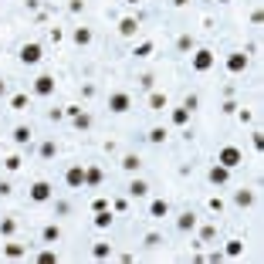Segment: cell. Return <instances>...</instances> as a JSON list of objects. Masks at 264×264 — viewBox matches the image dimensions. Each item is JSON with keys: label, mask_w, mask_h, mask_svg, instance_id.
I'll list each match as a JSON object with an SVG mask.
<instances>
[{"label": "cell", "mask_w": 264, "mask_h": 264, "mask_svg": "<svg viewBox=\"0 0 264 264\" xmlns=\"http://www.w3.org/2000/svg\"><path fill=\"white\" fill-rule=\"evenodd\" d=\"M217 65V55L210 51V48H193V55H190V68L197 71V75H203Z\"/></svg>", "instance_id": "6da1fadb"}, {"label": "cell", "mask_w": 264, "mask_h": 264, "mask_svg": "<svg viewBox=\"0 0 264 264\" xmlns=\"http://www.w3.org/2000/svg\"><path fill=\"white\" fill-rule=\"evenodd\" d=\"M217 163H220V166H227V170H237V166L244 163V152L237 149V146H224V149L217 152Z\"/></svg>", "instance_id": "7a4b0ae2"}, {"label": "cell", "mask_w": 264, "mask_h": 264, "mask_svg": "<svg viewBox=\"0 0 264 264\" xmlns=\"http://www.w3.org/2000/svg\"><path fill=\"white\" fill-rule=\"evenodd\" d=\"M17 58H20V61H24V65H38L41 58H44V48H41L38 41H27V44H20Z\"/></svg>", "instance_id": "3957f363"}, {"label": "cell", "mask_w": 264, "mask_h": 264, "mask_svg": "<svg viewBox=\"0 0 264 264\" xmlns=\"http://www.w3.org/2000/svg\"><path fill=\"white\" fill-rule=\"evenodd\" d=\"M27 197H31L34 203H48L55 193H51V183H48V180H34V183H31V190H27Z\"/></svg>", "instance_id": "277c9868"}, {"label": "cell", "mask_w": 264, "mask_h": 264, "mask_svg": "<svg viewBox=\"0 0 264 264\" xmlns=\"http://www.w3.org/2000/svg\"><path fill=\"white\" fill-rule=\"evenodd\" d=\"M224 65H227V71H230V75H241V71H247V65H251V58H247L244 51H230Z\"/></svg>", "instance_id": "5b68a950"}, {"label": "cell", "mask_w": 264, "mask_h": 264, "mask_svg": "<svg viewBox=\"0 0 264 264\" xmlns=\"http://www.w3.org/2000/svg\"><path fill=\"white\" fill-rule=\"evenodd\" d=\"M129 109H132V98L126 92H112L109 95V112L122 115V112H129Z\"/></svg>", "instance_id": "8992f818"}, {"label": "cell", "mask_w": 264, "mask_h": 264, "mask_svg": "<svg viewBox=\"0 0 264 264\" xmlns=\"http://www.w3.org/2000/svg\"><path fill=\"white\" fill-rule=\"evenodd\" d=\"M65 183H68L71 190H81L85 187V166H81V163L68 166V170H65Z\"/></svg>", "instance_id": "52a82bcc"}, {"label": "cell", "mask_w": 264, "mask_h": 264, "mask_svg": "<svg viewBox=\"0 0 264 264\" xmlns=\"http://www.w3.org/2000/svg\"><path fill=\"white\" fill-rule=\"evenodd\" d=\"M34 95H38V98L55 95V78H51V75H38V78H34Z\"/></svg>", "instance_id": "ba28073f"}, {"label": "cell", "mask_w": 264, "mask_h": 264, "mask_svg": "<svg viewBox=\"0 0 264 264\" xmlns=\"http://www.w3.org/2000/svg\"><path fill=\"white\" fill-rule=\"evenodd\" d=\"M207 176H210V183H213V187H227V183H230V170L220 166V163H213Z\"/></svg>", "instance_id": "9c48e42d"}, {"label": "cell", "mask_w": 264, "mask_h": 264, "mask_svg": "<svg viewBox=\"0 0 264 264\" xmlns=\"http://www.w3.org/2000/svg\"><path fill=\"white\" fill-rule=\"evenodd\" d=\"M102 180H105V173H102V166H85V187H102Z\"/></svg>", "instance_id": "30bf717a"}, {"label": "cell", "mask_w": 264, "mask_h": 264, "mask_svg": "<svg viewBox=\"0 0 264 264\" xmlns=\"http://www.w3.org/2000/svg\"><path fill=\"white\" fill-rule=\"evenodd\" d=\"M112 210H98V213H95L92 217V224H95V230H109V227H112Z\"/></svg>", "instance_id": "8fae6325"}, {"label": "cell", "mask_w": 264, "mask_h": 264, "mask_svg": "<svg viewBox=\"0 0 264 264\" xmlns=\"http://www.w3.org/2000/svg\"><path fill=\"white\" fill-rule=\"evenodd\" d=\"M234 203L244 210V207H251L254 203V190H247V187H241V190H234Z\"/></svg>", "instance_id": "7c38bea8"}, {"label": "cell", "mask_w": 264, "mask_h": 264, "mask_svg": "<svg viewBox=\"0 0 264 264\" xmlns=\"http://www.w3.org/2000/svg\"><path fill=\"white\" fill-rule=\"evenodd\" d=\"M41 241H44V244H58V241H61V227L58 224L41 227Z\"/></svg>", "instance_id": "4fadbf2b"}, {"label": "cell", "mask_w": 264, "mask_h": 264, "mask_svg": "<svg viewBox=\"0 0 264 264\" xmlns=\"http://www.w3.org/2000/svg\"><path fill=\"white\" fill-rule=\"evenodd\" d=\"M135 31H139V20L135 17H122L119 20V34H122V38H135Z\"/></svg>", "instance_id": "5bb4252c"}, {"label": "cell", "mask_w": 264, "mask_h": 264, "mask_svg": "<svg viewBox=\"0 0 264 264\" xmlns=\"http://www.w3.org/2000/svg\"><path fill=\"white\" fill-rule=\"evenodd\" d=\"M92 258H95V261H109V258H112V244H109V241L92 244Z\"/></svg>", "instance_id": "9a60e30c"}, {"label": "cell", "mask_w": 264, "mask_h": 264, "mask_svg": "<svg viewBox=\"0 0 264 264\" xmlns=\"http://www.w3.org/2000/svg\"><path fill=\"white\" fill-rule=\"evenodd\" d=\"M241 254H244V241H241V237L227 241V247H224V258H241Z\"/></svg>", "instance_id": "2e32d148"}, {"label": "cell", "mask_w": 264, "mask_h": 264, "mask_svg": "<svg viewBox=\"0 0 264 264\" xmlns=\"http://www.w3.org/2000/svg\"><path fill=\"white\" fill-rule=\"evenodd\" d=\"M119 166H122L126 173H135L139 166H142V159H139L135 152H129V156H122V163H119Z\"/></svg>", "instance_id": "e0dca14e"}, {"label": "cell", "mask_w": 264, "mask_h": 264, "mask_svg": "<svg viewBox=\"0 0 264 264\" xmlns=\"http://www.w3.org/2000/svg\"><path fill=\"white\" fill-rule=\"evenodd\" d=\"M146 193H149V183H146V180H132L129 183V197L139 200V197H146Z\"/></svg>", "instance_id": "ac0fdd59"}, {"label": "cell", "mask_w": 264, "mask_h": 264, "mask_svg": "<svg viewBox=\"0 0 264 264\" xmlns=\"http://www.w3.org/2000/svg\"><path fill=\"white\" fill-rule=\"evenodd\" d=\"M166 213H170V203H166V200H152L149 203V217L159 220V217H166Z\"/></svg>", "instance_id": "d6986e66"}, {"label": "cell", "mask_w": 264, "mask_h": 264, "mask_svg": "<svg viewBox=\"0 0 264 264\" xmlns=\"http://www.w3.org/2000/svg\"><path fill=\"white\" fill-rule=\"evenodd\" d=\"M31 135H34L31 126H17V129H14V142H17V146H27V142H31Z\"/></svg>", "instance_id": "ffe728a7"}, {"label": "cell", "mask_w": 264, "mask_h": 264, "mask_svg": "<svg viewBox=\"0 0 264 264\" xmlns=\"http://www.w3.org/2000/svg\"><path fill=\"white\" fill-rule=\"evenodd\" d=\"M193 227H197V213H183V217H180V220H176V230H183V234H187V230H193Z\"/></svg>", "instance_id": "44dd1931"}, {"label": "cell", "mask_w": 264, "mask_h": 264, "mask_svg": "<svg viewBox=\"0 0 264 264\" xmlns=\"http://www.w3.org/2000/svg\"><path fill=\"white\" fill-rule=\"evenodd\" d=\"M71 38H75L78 48H85V44H92V31H88V27H75V34H71Z\"/></svg>", "instance_id": "7402d4cb"}, {"label": "cell", "mask_w": 264, "mask_h": 264, "mask_svg": "<svg viewBox=\"0 0 264 264\" xmlns=\"http://www.w3.org/2000/svg\"><path fill=\"white\" fill-rule=\"evenodd\" d=\"M24 254H27V251H24L20 244H3V258H10V261H20Z\"/></svg>", "instance_id": "603a6c76"}, {"label": "cell", "mask_w": 264, "mask_h": 264, "mask_svg": "<svg viewBox=\"0 0 264 264\" xmlns=\"http://www.w3.org/2000/svg\"><path fill=\"white\" fill-rule=\"evenodd\" d=\"M170 119H173V126H187V122H190V109L180 105V109H173V112H170Z\"/></svg>", "instance_id": "cb8c5ba5"}, {"label": "cell", "mask_w": 264, "mask_h": 264, "mask_svg": "<svg viewBox=\"0 0 264 264\" xmlns=\"http://www.w3.org/2000/svg\"><path fill=\"white\" fill-rule=\"evenodd\" d=\"M149 109H152V112H163V109H166V95L149 92Z\"/></svg>", "instance_id": "d4e9b609"}, {"label": "cell", "mask_w": 264, "mask_h": 264, "mask_svg": "<svg viewBox=\"0 0 264 264\" xmlns=\"http://www.w3.org/2000/svg\"><path fill=\"white\" fill-rule=\"evenodd\" d=\"M166 135H170V132L163 129V126H156V129H149V135H146V139H149L152 146H159V142H166Z\"/></svg>", "instance_id": "484cf974"}, {"label": "cell", "mask_w": 264, "mask_h": 264, "mask_svg": "<svg viewBox=\"0 0 264 264\" xmlns=\"http://www.w3.org/2000/svg\"><path fill=\"white\" fill-rule=\"evenodd\" d=\"M38 152H41V159H55V156H58V146L48 139V142H41V146H38Z\"/></svg>", "instance_id": "4316f807"}, {"label": "cell", "mask_w": 264, "mask_h": 264, "mask_svg": "<svg viewBox=\"0 0 264 264\" xmlns=\"http://www.w3.org/2000/svg\"><path fill=\"white\" fill-rule=\"evenodd\" d=\"M20 166H24V159H20L17 152H14V156H7V159H3V170H7V173H17Z\"/></svg>", "instance_id": "83f0119b"}, {"label": "cell", "mask_w": 264, "mask_h": 264, "mask_svg": "<svg viewBox=\"0 0 264 264\" xmlns=\"http://www.w3.org/2000/svg\"><path fill=\"white\" fill-rule=\"evenodd\" d=\"M152 51H156V44H152V41H142V44H135V51H132V55H135V58H149Z\"/></svg>", "instance_id": "f1b7e54d"}, {"label": "cell", "mask_w": 264, "mask_h": 264, "mask_svg": "<svg viewBox=\"0 0 264 264\" xmlns=\"http://www.w3.org/2000/svg\"><path fill=\"white\" fill-rule=\"evenodd\" d=\"M176 48H180V51L187 55V51H193V48H197V41L190 38V34H180V38H176Z\"/></svg>", "instance_id": "f546056e"}, {"label": "cell", "mask_w": 264, "mask_h": 264, "mask_svg": "<svg viewBox=\"0 0 264 264\" xmlns=\"http://www.w3.org/2000/svg\"><path fill=\"white\" fill-rule=\"evenodd\" d=\"M14 230H17V220H14V217H3V220H0V234H3V237H10Z\"/></svg>", "instance_id": "4dcf8cb0"}, {"label": "cell", "mask_w": 264, "mask_h": 264, "mask_svg": "<svg viewBox=\"0 0 264 264\" xmlns=\"http://www.w3.org/2000/svg\"><path fill=\"white\" fill-rule=\"evenodd\" d=\"M34 261H38V264H58V254H55V251H38Z\"/></svg>", "instance_id": "1f68e13d"}, {"label": "cell", "mask_w": 264, "mask_h": 264, "mask_svg": "<svg viewBox=\"0 0 264 264\" xmlns=\"http://www.w3.org/2000/svg\"><path fill=\"white\" fill-rule=\"evenodd\" d=\"M71 122H75V129H88V126H92V115H88V112H78Z\"/></svg>", "instance_id": "d6a6232c"}, {"label": "cell", "mask_w": 264, "mask_h": 264, "mask_svg": "<svg viewBox=\"0 0 264 264\" xmlns=\"http://www.w3.org/2000/svg\"><path fill=\"white\" fill-rule=\"evenodd\" d=\"M10 109H14V112H24V109H27V95H14V98H10Z\"/></svg>", "instance_id": "836d02e7"}, {"label": "cell", "mask_w": 264, "mask_h": 264, "mask_svg": "<svg viewBox=\"0 0 264 264\" xmlns=\"http://www.w3.org/2000/svg\"><path fill=\"white\" fill-rule=\"evenodd\" d=\"M98 210H109V200H105V197H95L92 200V213H98Z\"/></svg>", "instance_id": "e575fe53"}, {"label": "cell", "mask_w": 264, "mask_h": 264, "mask_svg": "<svg viewBox=\"0 0 264 264\" xmlns=\"http://www.w3.org/2000/svg\"><path fill=\"white\" fill-rule=\"evenodd\" d=\"M210 210H213V213H224V200H220V197H210V203H207Z\"/></svg>", "instance_id": "d590c367"}, {"label": "cell", "mask_w": 264, "mask_h": 264, "mask_svg": "<svg viewBox=\"0 0 264 264\" xmlns=\"http://www.w3.org/2000/svg\"><path fill=\"white\" fill-rule=\"evenodd\" d=\"M197 105H200V98H197V95H187V98H183V109H190V112H193Z\"/></svg>", "instance_id": "8d00e7d4"}, {"label": "cell", "mask_w": 264, "mask_h": 264, "mask_svg": "<svg viewBox=\"0 0 264 264\" xmlns=\"http://www.w3.org/2000/svg\"><path fill=\"white\" fill-rule=\"evenodd\" d=\"M213 237H217V227H203L200 230V241H213Z\"/></svg>", "instance_id": "74e56055"}, {"label": "cell", "mask_w": 264, "mask_h": 264, "mask_svg": "<svg viewBox=\"0 0 264 264\" xmlns=\"http://www.w3.org/2000/svg\"><path fill=\"white\" fill-rule=\"evenodd\" d=\"M146 247H156V244H163V237L159 234H146V241H142Z\"/></svg>", "instance_id": "f35d334b"}, {"label": "cell", "mask_w": 264, "mask_h": 264, "mask_svg": "<svg viewBox=\"0 0 264 264\" xmlns=\"http://www.w3.org/2000/svg\"><path fill=\"white\" fill-rule=\"evenodd\" d=\"M139 85H142L146 92H152V85H156V78H152V75H142V78H139Z\"/></svg>", "instance_id": "ab89813d"}, {"label": "cell", "mask_w": 264, "mask_h": 264, "mask_svg": "<svg viewBox=\"0 0 264 264\" xmlns=\"http://www.w3.org/2000/svg\"><path fill=\"white\" fill-rule=\"evenodd\" d=\"M234 115H237L241 122H251V119H254V112H251V109H237V112H234Z\"/></svg>", "instance_id": "60d3db41"}, {"label": "cell", "mask_w": 264, "mask_h": 264, "mask_svg": "<svg viewBox=\"0 0 264 264\" xmlns=\"http://www.w3.org/2000/svg\"><path fill=\"white\" fill-rule=\"evenodd\" d=\"M68 10H71V14H81V10H85V0H71Z\"/></svg>", "instance_id": "b9f144b4"}, {"label": "cell", "mask_w": 264, "mask_h": 264, "mask_svg": "<svg viewBox=\"0 0 264 264\" xmlns=\"http://www.w3.org/2000/svg\"><path fill=\"white\" fill-rule=\"evenodd\" d=\"M220 112H227V115H234V112H237V102H230V98H227L224 105H220Z\"/></svg>", "instance_id": "7bdbcfd3"}, {"label": "cell", "mask_w": 264, "mask_h": 264, "mask_svg": "<svg viewBox=\"0 0 264 264\" xmlns=\"http://www.w3.org/2000/svg\"><path fill=\"white\" fill-rule=\"evenodd\" d=\"M10 193H14V187H10L7 180H0V197H10Z\"/></svg>", "instance_id": "ee69618b"}, {"label": "cell", "mask_w": 264, "mask_h": 264, "mask_svg": "<svg viewBox=\"0 0 264 264\" xmlns=\"http://www.w3.org/2000/svg\"><path fill=\"white\" fill-rule=\"evenodd\" d=\"M78 112H81V105H65V115H68V119H75Z\"/></svg>", "instance_id": "f6af8a7d"}, {"label": "cell", "mask_w": 264, "mask_h": 264, "mask_svg": "<svg viewBox=\"0 0 264 264\" xmlns=\"http://www.w3.org/2000/svg\"><path fill=\"white\" fill-rule=\"evenodd\" d=\"M48 119H51V122H58V119H65V109H51V112H48Z\"/></svg>", "instance_id": "bcb514c9"}, {"label": "cell", "mask_w": 264, "mask_h": 264, "mask_svg": "<svg viewBox=\"0 0 264 264\" xmlns=\"http://www.w3.org/2000/svg\"><path fill=\"white\" fill-rule=\"evenodd\" d=\"M254 149H258V152L264 149V135H261V132H254Z\"/></svg>", "instance_id": "7dc6e473"}, {"label": "cell", "mask_w": 264, "mask_h": 264, "mask_svg": "<svg viewBox=\"0 0 264 264\" xmlns=\"http://www.w3.org/2000/svg\"><path fill=\"white\" fill-rule=\"evenodd\" d=\"M24 3H27V10H34V14L41 10V0H24Z\"/></svg>", "instance_id": "c3c4849f"}, {"label": "cell", "mask_w": 264, "mask_h": 264, "mask_svg": "<svg viewBox=\"0 0 264 264\" xmlns=\"http://www.w3.org/2000/svg\"><path fill=\"white\" fill-rule=\"evenodd\" d=\"M190 0H173V7H187Z\"/></svg>", "instance_id": "681fc988"}, {"label": "cell", "mask_w": 264, "mask_h": 264, "mask_svg": "<svg viewBox=\"0 0 264 264\" xmlns=\"http://www.w3.org/2000/svg\"><path fill=\"white\" fill-rule=\"evenodd\" d=\"M3 92H7V81H3V78H0V98H3Z\"/></svg>", "instance_id": "f907efd6"}, {"label": "cell", "mask_w": 264, "mask_h": 264, "mask_svg": "<svg viewBox=\"0 0 264 264\" xmlns=\"http://www.w3.org/2000/svg\"><path fill=\"white\" fill-rule=\"evenodd\" d=\"M126 3H142V0H126Z\"/></svg>", "instance_id": "816d5d0a"}, {"label": "cell", "mask_w": 264, "mask_h": 264, "mask_svg": "<svg viewBox=\"0 0 264 264\" xmlns=\"http://www.w3.org/2000/svg\"><path fill=\"white\" fill-rule=\"evenodd\" d=\"M217 3H230V0H217Z\"/></svg>", "instance_id": "f5cc1de1"}]
</instances>
